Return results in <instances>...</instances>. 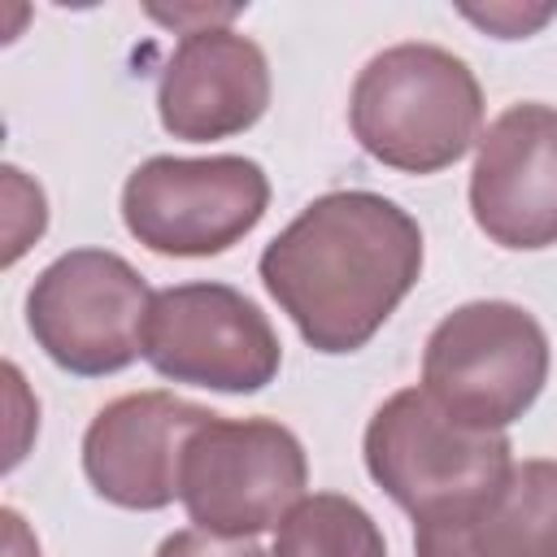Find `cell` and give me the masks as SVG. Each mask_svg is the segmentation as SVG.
I'll list each match as a JSON object with an SVG mask.
<instances>
[{
    "instance_id": "obj_5",
    "label": "cell",
    "mask_w": 557,
    "mask_h": 557,
    "mask_svg": "<svg viewBox=\"0 0 557 557\" xmlns=\"http://www.w3.org/2000/svg\"><path fill=\"white\" fill-rule=\"evenodd\" d=\"M309 479L300 440L270 418L213 413L191 431L178 470V496L209 535L244 540L287 518Z\"/></svg>"
},
{
    "instance_id": "obj_3",
    "label": "cell",
    "mask_w": 557,
    "mask_h": 557,
    "mask_svg": "<svg viewBox=\"0 0 557 557\" xmlns=\"http://www.w3.org/2000/svg\"><path fill=\"white\" fill-rule=\"evenodd\" d=\"M548 379L544 326L509 300H470L426 339L422 392L474 431H500L522 418Z\"/></svg>"
},
{
    "instance_id": "obj_4",
    "label": "cell",
    "mask_w": 557,
    "mask_h": 557,
    "mask_svg": "<svg viewBox=\"0 0 557 557\" xmlns=\"http://www.w3.org/2000/svg\"><path fill=\"white\" fill-rule=\"evenodd\" d=\"M509 466V440L500 431L457 422L422 387L387 396L366 426V470L413 522L483 496Z\"/></svg>"
},
{
    "instance_id": "obj_2",
    "label": "cell",
    "mask_w": 557,
    "mask_h": 557,
    "mask_svg": "<svg viewBox=\"0 0 557 557\" xmlns=\"http://www.w3.org/2000/svg\"><path fill=\"white\" fill-rule=\"evenodd\" d=\"M357 144L409 174L453 165L483 122V91L474 70L435 44H396L366 61L348 96Z\"/></svg>"
},
{
    "instance_id": "obj_15",
    "label": "cell",
    "mask_w": 557,
    "mask_h": 557,
    "mask_svg": "<svg viewBox=\"0 0 557 557\" xmlns=\"http://www.w3.org/2000/svg\"><path fill=\"white\" fill-rule=\"evenodd\" d=\"M157 557H265V553L248 540H226V535H209L191 527V531H174L170 540H161Z\"/></svg>"
},
{
    "instance_id": "obj_6",
    "label": "cell",
    "mask_w": 557,
    "mask_h": 557,
    "mask_svg": "<svg viewBox=\"0 0 557 557\" xmlns=\"http://www.w3.org/2000/svg\"><path fill=\"white\" fill-rule=\"evenodd\" d=\"M152 292L131 261L104 248L57 257L26 296L39 348L70 374H113L144 352Z\"/></svg>"
},
{
    "instance_id": "obj_8",
    "label": "cell",
    "mask_w": 557,
    "mask_h": 557,
    "mask_svg": "<svg viewBox=\"0 0 557 557\" xmlns=\"http://www.w3.org/2000/svg\"><path fill=\"white\" fill-rule=\"evenodd\" d=\"M144 357L174 383L257 392L278 374L283 348L270 318L226 283H178L152 296Z\"/></svg>"
},
{
    "instance_id": "obj_1",
    "label": "cell",
    "mask_w": 557,
    "mask_h": 557,
    "mask_svg": "<svg viewBox=\"0 0 557 557\" xmlns=\"http://www.w3.org/2000/svg\"><path fill=\"white\" fill-rule=\"evenodd\" d=\"M422 274V231L387 196L331 191L261 252V283L318 352H357Z\"/></svg>"
},
{
    "instance_id": "obj_11",
    "label": "cell",
    "mask_w": 557,
    "mask_h": 557,
    "mask_svg": "<svg viewBox=\"0 0 557 557\" xmlns=\"http://www.w3.org/2000/svg\"><path fill=\"white\" fill-rule=\"evenodd\" d=\"M270 104L265 52L231 26L183 35L157 83V113L174 139H226L248 131Z\"/></svg>"
},
{
    "instance_id": "obj_12",
    "label": "cell",
    "mask_w": 557,
    "mask_h": 557,
    "mask_svg": "<svg viewBox=\"0 0 557 557\" xmlns=\"http://www.w3.org/2000/svg\"><path fill=\"white\" fill-rule=\"evenodd\" d=\"M418 557H557V461H522L483 496L413 522Z\"/></svg>"
},
{
    "instance_id": "obj_7",
    "label": "cell",
    "mask_w": 557,
    "mask_h": 557,
    "mask_svg": "<svg viewBox=\"0 0 557 557\" xmlns=\"http://www.w3.org/2000/svg\"><path fill=\"white\" fill-rule=\"evenodd\" d=\"M270 205L248 157H152L122 187L126 231L165 257H213L244 239Z\"/></svg>"
},
{
    "instance_id": "obj_9",
    "label": "cell",
    "mask_w": 557,
    "mask_h": 557,
    "mask_svg": "<svg viewBox=\"0 0 557 557\" xmlns=\"http://www.w3.org/2000/svg\"><path fill=\"white\" fill-rule=\"evenodd\" d=\"M470 213L500 248L557 244V109L513 104L479 135Z\"/></svg>"
},
{
    "instance_id": "obj_14",
    "label": "cell",
    "mask_w": 557,
    "mask_h": 557,
    "mask_svg": "<svg viewBox=\"0 0 557 557\" xmlns=\"http://www.w3.org/2000/svg\"><path fill=\"white\" fill-rule=\"evenodd\" d=\"M557 13V4H535V9H527V4H487V9H461V17H470L474 26H487L492 35H500V39H522V35H531V30H540L548 17Z\"/></svg>"
},
{
    "instance_id": "obj_10",
    "label": "cell",
    "mask_w": 557,
    "mask_h": 557,
    "mask_svg": "<svg viewBox=\"0 0 557 557\" xmlns=\"http://www.w3.org/2000/svg\"><path fill=\"white\" fill-rule=\"evenodd\" d=\"M213 413L174 392H135L104 405L83 435L91 487L122 509H165L178 496L183 448Z\"/></svg>"
},
{
    "instance_id": "obj_13",
    "label": "cell",
    "mask_w": 557,
    "mask_h": 557,
    "mask_svg": "<svg viewBox=\"0 0 557 557\" xmlns=\"http://www.w3.org/2000/svg\"><path fill=\"white\" fill-rule=\"evenodd\" d=\"M274 557H387V544L357 500L318 492L287 509L274 535Z\"/></svg>"
}]
</instances>
